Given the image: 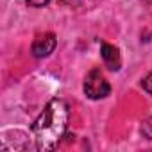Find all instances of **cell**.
Listing matches in <instances>:
<instances>
[{"instance_id": "obj_2", "label": "cell", "mask_w": 152, "mask_h": 152, "mask_svg": "<svg viewBox=\"0 0 152 152\" xmlns=\"http://www.w3.org/2000/svg\"><path fill=\"white\" fill-rule=\"evenodd\" d=\"M111 91L109 83L106 81V77L99 72V70H91L86 79H84V93L91 99V100H100L106 99Z\"/></svg>"}, {"instance_id": "obj_1", "label": "cell", "mask_w": 152, "mask_h": 152, "mask_svg": "<svg viewBox=\"0 0 152 152\" xmlns=\"http://www.w3.org/2000/svg\"><path fill=\"white\" fill-rule=\"evenodd\" d=\"M68 125V106L61 99H52L32 124L38 150H52L64 138Z\"/></svg>"}, {"instance_id": "obj_8", "label": "cell", "mask_w": 152, "mask_h": 152, "mask_svg": "<svg viewBox=\"0 0 152 152\" xmlns=\"http://www.w3.org/2000/svg\"><path fill=\"white\" fill-rule=\"evenodd\" d=\"M145 2H147V4H152V0H145Z\"/></svg>"}, {"instance_id": "obj_7", "label": "cell", "mask_w": 152, "mask_h": 152, "mask_svg": "<svg viewBox=\"0 0 152 152\" xmlns=\"http://www.w3.org/2000/svg\"><path fill=\"white\" fill-rule=\"evenodd\" d=\"M25 2L29 6H32V7H43V6H47L50 2V0H25Z\"/></svg>"}, {"instance_id": "obj_4", "label": "cell", "mask_w": 152, "mask_h": 152, "mask_svg": "<svg viewBox=\"0 0 152 152\" xmlns=\"http://www.w3.org/2000/svg\"><path fill=\"white\" fill-rule=\"evenodd\" d=\"M100 56H102V59L109 70H120L122 57H120V52L116 47H113L109 43H102L100 45Z\"/></svg>"}, {"instance_id": "obj_3", "label": "cell", "mask_w": 152, "mask_h": 152, "mask_svg": "<svg viewBox=\"0 0 152 152\" xmlns=\"http://www.w3.org/2000/svg\"><path fill=\"white\" fill-rule=\"evenodd\" d=\"M56 45H57V38L52 34V32H45V34H39L34 41H32V56L41 59V57H47L50 56L54 50H56Z\"/></svg>"}, {"instance_id": "obj_5", "label": "cell", "mask_w": 152, "mask_h": 152, "mask_svg": "<svg viewBox=\"0 0 152 152\" xmlns=\"http://www.w3.org/2000/svg\"><path fill=\"white\" fill-rule=\"evenodd\" d=\"M141 134L147 140H152V116L141 122Z\"/></svg>"}, {"instance_id": "obj_6", "label": "cell", "mask_w": 152, "mask_h": 152, "mask_svg": "<svg viewBox=\"0 0 152 152\" xmlns=\"http://www.w3.org/2000/svg\"><path fill=\"white\" fill-rule=\"evenodd\" d=\"M143 88H145V91H148V93L152 95V72L143 79Z\"/></svg>"}]
</instances>
